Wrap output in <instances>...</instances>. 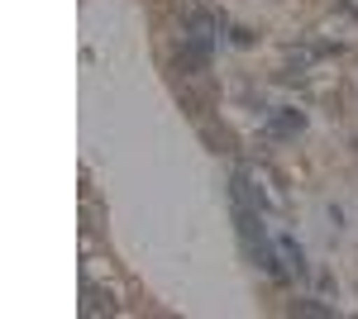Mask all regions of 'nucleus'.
Listing matches in <instances>:
<instances>
[{"label":"nucleus","instance_id":"f03ea898","mask_svg":"<svg viewBox=\"0 0 358 319\" xmlns=\"http://www.w3.org/2000/svg\"><path fill=\"white\" fill-rule=\"evenodd\" d=\"M292 315H334V305H320V300H292Z\"/></svg>","mask_w":358,"mask_h":319},{"label":"nucleus","instance_id":"7ed1b4c3","mask_svg":"<svg viewBox=\"0 0 358 319\" xmlns=\"http://www.w3.org/2000/svg\"><path fill=\"white\" fill-rule=\"evenodd\" d=\"M282 248H287L292 267H296V272H306V253H301V243H296V239H282Z\"/></svg>","mask_w":358,"mask_h":319},{"label":"nucleus","instance_id":"f257e3e1","mask_svg":"<svg viewBox=\"0 0 358 319\" xmlns=\"http://www.w3.org/2000/svg\"><path fill=\"white\" fill-rule=\"evenodd\" d=\"M301 124H306L301 110H287V114H277V119H273V133H292V129H301Z\"/></svg>","mask_w":358,"mask_h":319}]
</instances>
